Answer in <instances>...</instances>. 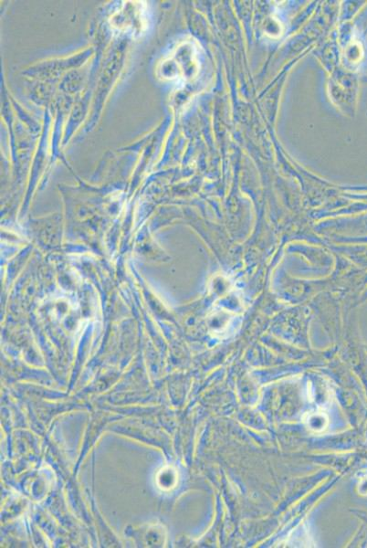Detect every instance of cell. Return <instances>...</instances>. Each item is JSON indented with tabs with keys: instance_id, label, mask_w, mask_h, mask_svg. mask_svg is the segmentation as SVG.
I'll return each mask as SVG.
<instances>
[{
	"instance_id": "cell-1",
	"label": "cell",
	"mask_w": 367,
	"mask_h": 548,
	"mask_svg": "<svg viewBox=\"0 0 367 548\" xmlns=\"http://www.w3.org/2000/svg\"><path fill=\"white\" fill-rule=\"evenodd\" d=\"M144 2L128 1L118 12L112 16L111 24L114 28L133 35H141L148 26L147 9Z\"/></svg>"
},
{
	"instance_id": "cell-2",
	"label": "cell",
	"mask_w": 367,
	"mask_h": 548,
	"mask_svg": "<svg viewBox=\"0 0 367 548\" xmlns=\"http://www.w3.org/2000/svg\"><path fill=\"white\" fill-rule=\"evenodd\" d=\"M310 430L320 432L326 429L328 425V417L325 414L315 413L310 415L305 420Z\"/></svg>"
},
{
	"instance_id": "cell-3",
	"label": "cell",
	"mask_w": 367,
	"mask_h": 548,
	"mask_svg": "<svg viewBox=\"0 0 367 548\" xmlns=\"http://www.w3.org/2000/svg\"><path fill=\"white\" fill-rule=\"evenodd\" d=\"M164 472H161L160 474L162 475V483H160V487L162 489H171L175 487V485L177 483V481L175 480H169V478H176L178 477L177 475V472L175 471H172L171 469H168L166 471H163Z\"/></svg>"
}]
</instances>
